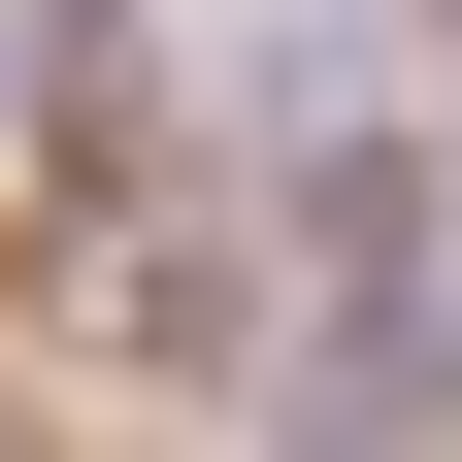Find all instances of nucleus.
I'll return each mask as SVG.
<instances>
[{"label": "nucleus", "mask_w": 462, "mask_h": 462, "mask_svg": "<svg viewBox=\"0 0 462 462\" xmlns=\"http://www.w3.org/2000/svg\"><path fill=\"white\" fill-rule=\"evenodd\" d=\"M0 67H33V0H0Z\"/></svg>", "instance_id": "1"}]
</instances>
